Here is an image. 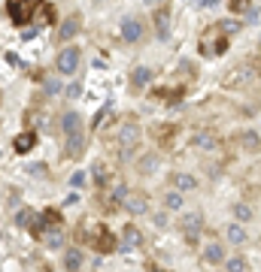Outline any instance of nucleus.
<instances>
[{
    "label": "nucleus",
    "mask_w": 261,
    "mask_h": 272,
    "mask_svg": "<svg viewBox=\"0 0 261 272\" xmlns=\"http://www.w3.org/2000/svg\"><path fill=\"white\" fill-rule=\"evenodd\" d=\"M64 136H67V154L79 157L85 148V136H82V121L76 112H67L64 115Z\"/></svg>",
    "instance_id": "nucleus-1"
},
{
    "label": "nucleus",
    "mask_w": 261,
    "mask_h": 272,
    "mask_svg": "<svg viewBox=\"0 0 261 272\" xmlns=\"http://www.w3.org/2000/svg\"><path fill=\"white\" fill-rule=\"evenodd\" d=\"M201 49H203V54H219V51H225V36H222V25H216L213 30H206V33L201 36Z\"/></svg>",
    "instance_id": "nucleus-2"
},
{
    "label": "nucleus",
    "mask_w": 261,
    "mask_h": 272,
    "mask_svg": "<svg viewBox=\"0 0 261 272\" xmlns=\"http://www.w3.org/2000/svg\"><path fill=\"white\" fill-rule=\"evenodd\" d=\"M33 9H37L33 0H9V15H12L15 25H25L28 18L33 15Z\"/></svg>",
    "instance_id": "nucleus-3"
},
{
    "label": "nucleus",
    "mask_w": 261,
    "mask_h": 272,
    "mask_svg": "<svg viewBox=\"0 0 261 272\" xmlns=\"http://www.w3.org/2000/svg\"><path fill=\"white\" fill-rule=\"evenodd\" d=\"M121 206H125L131 215H143V212L149 209V197H146V194H140V191H128V194H125V199H121Z\"/></svg>",
    "instance_id": "nucleus-4"
},
{
    "label": "nucleus",
    "mask_w": 261,
    "mask_h": 272,
    "mask_svg": "<svg viewBox=\"0 0 261 272\" xmlns=\"http://www.w3.org/2000/svg\"><path fill=\"white\" fill-rule=\"evenodd\" d=\"M255 79V67H234L228 76H225V88H240Z\"/></svg>",
    "instance_id": "nucleus-5"
},
{
    "label": "nucleus",
    "mask_w": 261,
    "mask_h": 272,
    "mask_svg": "<svg viewBox=\"0 0 261 272\" xmlns=\"http://www.w3.org/2000/svg\"><path fill=\"white\" fill-rule=\"evenodd\" d=\"M76 64H79V49H64V51L58 54V70L64 73V76L76 73Z\"/></svg>",
    "instance_id": "nucleus-6"
},
{
    "label": "nucleus",
    "mask_w": 261,
    "mask_h": 272,
    "mask_svg": "<svg viewBox=\"0 0 261 272\" xmlns=\"http://www.w3.org/2000/svg\"><path fill=\"white\" fill-rule=\"evenodd\" d=\"M195 148H201V151H216V148H219V136H216L213 130H198V133H195Z\"/></svg>",
    "instance_id": "nucleus-7"
},
{
    "label": "nucleus",
    "mask_w": 261,
    "mask_h": 272,
    "mask_svg": "<svg viewBox=\"0 0 261 272\" xmlns=\"http://www.w3.org/2000/svg\"><path fill=\"white\" fill-rule=\"evenodd\" d=\"M137 139H140V127H137L134 121H128L125 127H121V133H118V142L125 145V151H131L137 145Z\"/></svg>",
    "instance_id": "nucleus-8"
},
{
    "label": "nucleus",
    "mask_w": 261,
    "mask_h": 272,
    "mask_svg": "<svg viewBox=\"0 0 261 272\" xmlns=\"http://www.w3.org/2000/svg\"><path fill=\"white\" fill-rule=\"evenodd\" d=\"M143 245V233L137 230V227H125V233H121V251H134V248H140Z\"/></svg>",
    "instance_id": "nucleus-9"
},
{
    "label": "nucleus",
    "mask_w": 261,
    "mask_h": 272,
    "mask_svg": "<svg viewBox=\"0 0 261 272\" xmlns=\"http://www.w3.org/2000/svg\"><path fill=\"white\" fill-rule=\"evenodd\" d=\"M19 227H25V230H43V221H40V215L33 212V209H25V212H19Z\"/></svg>",
    "instance_id": "nucleus-10"
},
{
    "label": "nucleus",
    "mask_w": 261,
    "mask_h": 272,
    "mask_svg": "<svg viewBox=\"0 0 261 272\" xmlns=\"http://www.w3.org/2000/svg\"><path fill=\"white\" fill-rule=\"evenodd\" d=\"M121 36H125V43H137L143 36V25L137 22V18H128V22L121 25Z\"/></svg>",
    "instance_id": "nucleus-11"
},
{
    "label": "nucleus",
    "mask_w": 261,
    "mask_h": 272,
    "mask_svg": "<svg viewBox=\"0 0 261 272\" xmlns=\"http://www.w3.org/2000/svg\"><path fill=\"white\" fill-rule=\"evenodd\" d=\"M182 230H185V239L195 242L198 233H201V215H185L182 218Z\"/></svg>",
    "instance_id": "nucleus-12"
},
{
    "label": "nucleus",
    "mask_w": 261,
    "mask_h": 272,
    "mask_svg": "<svg viewBox=\"0 0 261 272\" xmlns=\"http://www.w3.org/2000/svg\"><path fill=\"white\" fill-rule=\"evenodd\" d=\"M43 233V242L49 245V248H61V242H64V230L55 224V227H46V230H40Z\"/></svg>",
    "instance_id": "nucleus-13"
},
{
    "label": "nucleus",
    "mask_w": 261,
    "mask_h": 272,
    "mask_svg": "<svg viewBox=\"0 0 261 272\" xmlns=\"http://www.w3.org/2000/svg\"><path fill=\"white\" fill-rule=\"evenodd\" d=\"M167 33H170V18H167V9H161L158 15H155V36H158V40H167Z\"/></svg>",
    "instance_id": "nucleus-14"
},
{
    "label": "nucleus",
    "mask_w": 261,
    "mask_h": 272,
    "mask_svg": "<svg viewBox=\"0 0 261 272\" xmlns=\"http://www.w3.org/2000/svg\"><path fill=\"white\" fill-rule=\"evenodd\" d=\"M33 142H37V136H33V133H19V136H15V151H19V154L33 151Z\"/></svg>",
    "instance_id": "nucleus-15"
},
{
    "label": "nucleus",
    "mask_w": 261,
    "mask_h": 272,
    "mask_svg": "<svg viewBox=\"0 0 261 272\" xmlns=\"http://www.w3.org/2000/svg\"><path fill=\"white\" fill-rule=\"evenodd\" d=\"M149 79H152V70H149V67H137V70L131 73V85H134V88H143Z\"/></svg>",
    "instance_id": "nucleus-16"
},
{
    "label": "nucleus",
    "mask_w": 261,
    "mask_h": 272,
    "mask_svg": "<svg viewBox=\"0 0 261 272\" xmlns=\"http://www.w3.org/2000/svg\"><path fill=\"white\" fill-rule=\"evenodd\" d=\"M79 30V18L76 15H70V18H67V22L61 25V30H58V36H61V40H70V36Z\"/></svg>",
    "instance_id": "nucleus-17"
},
{
    "label": "nucleus",
    "mask_w": 261,
    "mask_h": 272,
    "mask_svg": "<svg viewBox=\"0 0 261 272\" xmlns=\"http://www.w3.org/2000/svg\"><path fill=\"white\" fill-rule=\"evenodd\" d=\"M203 257H206V263H222L225 260V251H222V245H206V251H203Z\"/></svg>",
    "instance_id": "nucleus-18"
},
{
    "label": "nucleus",
    "mask_w": 261,
    "mask_h": 272,
    "mask_svg": "<svg viewBox=\"0 0 261 272\" xmlns=\"http://www.w3.org/2000/svg\"><path fill=\"white\" fill-rule=\"evenodd\" d=\"M64 266H67V269H79V266H82V251H79V248H70V251L64 254Z\"/></svg>",
    "instance_id": "nucleus-19"
},
{
    "label": "nucleus",
    "mask_w": 261,
    "mask_h": 272,
    "mask_svg": "<svg viewBox=\"0 0 261 272\" xmlns=\"http://www.w3.org/2000/svg\"><path fill=\"white\" fill-rule=\"evenodd\" d=\"M228 242L231 245H243V242H246V230H243L240 224H231L228 227Z\"/></svg>",
    "instance_id": "nucleus-20"
},
{
    "label": "nucleus",
    "mask_w": 261,
    "mask_h": 272,
    "mask_svg": "<svg viewBox=\"0 0 261 272\" xmlns=\"http://www.w3.org/2000/svg\"><path fill=\"white\" fill-rule=\"evenodd\" d=\"M173 181H176V188H179V191H191V188H198V178H195V175H188V173H179Z\"/></svg>",
    "instance_id": "nucleus-21"
},
{
    "label": "nucleus",
    "mask_w": 261,
    "mask_h": 272,
    "mask_svg": "<svg viewBox=\"0 0 261 272\" xmlns=\"http://www.w3.org/2000/svg\"><path fill=\"white\" fill-rule=\"evenodd\" d=\"M137 167H140V173H152V170H158V154H146V157H140V163H137Z\"/></svg>",
    "instance_id": "nucleus-22"
},
{
    "label": "nucleus",
    "mask_w": 261,
    "mask_h": 272,
    "mask_svg": "<svg viewBox=\"0 0 261 272\" xmlns=\"http://www.w3.org/2000/svg\"><path fill=\"white\" fill-rule=\"evenodd\" d=\"M240 145H243V148H246V151H258V136L249 130V133H243L240 136Z\"/></svg>",
    "instance_id": "nucleus-23"
},
{
    "label": "nucleus",
    "mask_w": 261,
    "mask_h": 272,
    "mask_svg": "<svg viewBox=\"0 0 261 272\" xmlns=\"http://www.w3.org/2000/svg\"><path fill=\"white\" fill-rule=\"evenodd\" d=\"M113 118V106H103L100 112H97V118H94V127L100 130V127H107V121Z\"/></svg>",
    "instance_id": "nucleus-24"
},
{
    "label": "nucleus",
    "mask_w": 261,
    "mask_h": 272,
    "mask_svg": "<svg viewBox=\"0 0 261 272\" xmlns=\"http://www.w3.org/2000/svg\"><path fill=\"white\" fill-rule=\"evenodd\" d=\"M234 215H237V221H249V218H252V209H249L246 203H240V206H234Z\"/></svg>",
    "instance_id": "nucleus-25"
},
{
    "label": "nucleus",
    "mask_w": 261,
    "mask_h": 272,
    "mask_svg": "<svg viewBox=\"0 0 261 272\" xmlns=\"http://www.w3.org/2000/svg\"><path fill=\"white\" fill-rule=\"evenodd\" d=\"M164 206H167V209H173V212H176V209H182V197H179V194H167Z\"/></svg>",
    "instance_id": "nucleus-26"
},
{
    "label": "nucleus",
    "mask_w": 261,
    "mask_h": 272,
    "mask_svg": "<svg viewBox=\"0 0 261 272\" xmlns=\"http://www.w3.org/2000/svg\"><path fill=\"white\" fill-rule=\"evenodd\" d=\"M25 173H30L33 178H43V175H46V163H28Z\"/></svg>",
    "instance_id": "nucleus-27"
},
{
    "label": "nucleus",
    "mask_w": 261,
    "mask_h": 272,
    "mask_svg": "<svg viewBox=\"0 0 261 272\" xmlns=\"http://www.w3.org/2000/svg\"><path fill=\"white\" fill-rule=\"evenodd\" d=\"M97 251H110L113 248V239H110V236L107 233H100V239H97V245H94Z\"/></svg>",
    "instance_id": "nucleus-28"
},
{
    "label": "nucleus",
    "mask_w": 261,
    "mask_h": 272,
    "mask_svg": "<svg viewBox=\"0 0 261 272\" xmlns=\"http://www.w3.org/2000/svg\"><path fill=\"white\" fill-rule=\"evenodd\" d=\"M228 6H231L234 12H246V9H249V0H228Z\"/></svg>",
    "instance_id": "nucleus-29"
},
{
    "label": "nucleus",
    "mask_w": 261,
    "mask_h": 272,
    "mask_svg": "<svg viewBox=\"0 0 261 272\" xmlns=\"http://www.w3.org/2000/svg\"><path fill=\"white\" fill-rule=\"evenodd\" d=\"M222 30H225V33L231 36V33H237V30H240V25L234 22V18H228V22H222Z\"/></svg>",
    "instance_id": "nucleus-30"
},
{
    "label": "nucleus",
    "mask_w": 261,
    "mask_h": 272,
    "mask_svg": "<svg viewBox=\"0 0 261 272\" xmlns=\"http://www.w3.org/2000/svg\"><path fill=\"white\" fill-rule=\"evenodd\" d=\"M228 269H231V272H240V269H246V260H243V257H234V260H228Z\"/></svg>",
    "instance_id": "nucleus-31"
},
{
    "label": "nucleus",
    "mask_w": 261,
    "mask_h": 272,
    "mask_svg": "<svg viewBox=\"0 0 261 272\" xmlns=\"http://www.w3.org/2000/svg\"><path fill=\"white\" fill-rule=\"evenodd\" d=\"M94 178H97V185H103V181H107V170H103L100 163L94 167Z\"/></svg>",
    "instance_id": "nucleus-32"
},
{
    "label": "nucleus",
    "mask_w": 261,
    "mask_h": 272,
    "mask_svg": "<svg viewBox=\"0 0 261 272\" xmlns=\"http://www.w3.org/2000/svg\"><path fill=\"white\" fill-rule=\"evenodd\" d=\"M70 185H73V188H82V185H85V175H82V173H73V175H70Z\"/></svg>",
    "instance_id": "nucleus-33"
},
{
    "label": "nucleus",
    "mask_w": 261,
    "mask_h": 272,
    "mask_svg": "<svg viewBox=\"0 0 261 272\" xmlns=\"http://www.w3.org/2000/svg\"><path fill=\"white\" fill-rule=\"evenodd\" d=\"M46 91H49V94H58V91H61V82L49 79V82H46Z\"/></svg>",
    "instance_id": "nucleus-34"
},
{
    "label": "nucleus",
    "mask_w": 261,
    "mask_h": 272,
    "mask_svg": "<svg viewBox=\"0 0 261 272\" xmlns=\"http://www.w3.org/2000/svg\"><path fill=\"white\" fill-rule=\"evenodd\" d=\"M46 221H49V224H61V215L49 209V212H46Z\"/></svg>",
    "instance_id": "nucleus-35"
},
{
    "label": "nucleus",
    "mask_w": 261,
    "mask_h": 272,
    "mask_svg": "<svg viewBox=\"0 0 261 272\" xmlns=\"http://www.w3.org/2000/svg\"><path fill=\"white\" fill-rule=\"evenodd\" d=\"M125 194H128V188H125V185H118V188H116V194H113V197H116V203H121V199H125Z\"/></svg>",
    "instance_id": "nucleus-36"
},
{
    "label": "nucleus",
    "mask_w": 261,
    "mask_h": 272,
    "mask_svg": "<svg viewBox=\"0 0 261 272\" xmlns=\"http://www.w3.org/2000/svg\"><path fill=\"white\" fill-rule=\"evenodd\" d=\"M49 18H52V12H49V9L43 6V9H40V15H37V22H40V25H46V22H49Z\"/></svg>",
    "instance_id": "nucleus-37"
},
{
    "label": "nucleus",
    "mask_w": 261,
    "mask_h": 272,
    "mask_svg": "<svg viewBox=\"0 0 261 272\" xmlns=\"http://www.w3.org/2000/svg\"><path fill=\"white\" fill-rule=\"evenodd\" d=\"M73 203H79V194H76V191L64 197V206H73Z\"/></svg>",
    "instance_id": "nucleus-38"
},
{
    "label": "nucleus",
    "mask_w": 261,
    "mask_h": 272,
    "mask_svg": "<svg viewBox=\"0 0 261 272\" xmlns=\"http://www.w3.org/2000/svg\"><path fill=\"white\" fill-rule=\"evenodd\" d=\"M67 94H70V97H73V100H76V97H79V94H82V88H79V85H70V88H67Z\"/></svg>",
    "instance_id": "nucleus-39"
},
{
    "label": "nucleus",
    "mask_w": 261,
    "mask_h": 272,
    "mask_svg": "<svg viewBox=\"0 0 261 272\" xmlns=\"http://www.w3.org/2000/svg\"><path fill=\"white\" fill-rule=\"evenodd\" d=\"M37 36V27H28V30H22V40H33Z\"/></svg>",
    "instance_id": "nucleus-40"
},
{
    "label": "nucleus",
    "mask_w": 261,
    "mask_h": 272,
    "mask_svg": "<svg viewBox=\"0 0 261 272\" xmlns=\"http://www.w3.org/2000/svg\"><path fill=\"white\" fill-rule=\"evenodd\" d=\"M198 6H216V0H195Z\"/></svg>",
    "instance_id": "nucleus-41"
}]
</instances>
